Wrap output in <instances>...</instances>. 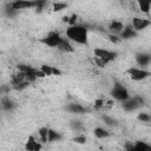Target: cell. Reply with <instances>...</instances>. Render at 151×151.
<instances>
[{"label":"cell","instance_id":"83f0119b","mask_svg":"<svg viewBox=\"0 0 151 151\" xmlns=\"http://www.w3.org/2000/svg\"><path fill=\"white\" fill-rule=\"evenodd\" d=\"M4 13H5V15H6V17H8V18H13V17H15V14L18 13V11L13 9V8L7 4L6 8L4 9Z\"/></svg>","mask_w":151,"mask_h":151},{"label":"cell","instance_id":"8992f818","mask_svg":"<svg viewBox=\"0 0 151 151\" xmlns=\"http://www.w3.org/2000/svg\"><path fill=\"white\" fill-rule=\"evenodd\" d=\"M126 74L133 80V81H142L147 79L149 77H151V72L147 71L146 68H142V67H129L126 70Z\"/></svg>","mask_w":151,"mask_h":151},{"label":"cell","instance_id":"5bb4252c","mask_svg":"<svg viewBox=\"0 0 151 151\" xmlns=\"http://www.w3.org/2000/svg\"><path fill=\"white\" fill-rule=\"evenodd\" d=\"M124 27H125V25H124L122 21H119V20H112V21L109 24V26H107L110 33L113 34V35H117V34L120 35V33L123 32Z\"/></svg>","mask_w":151,"mask_h":151},{"label":"cell","instance_id":"277c9868","mask_svg":"<svg viewBox=\"0 0 151 151\" xmlns=\"http://www.w3.org/2000/svg\"><path fill=\"white\" fill-rule=\"evenodd\" d=\"M145 105V100L142 96H133L122 103V107L126 112H132Z\"/></svg>","mask_w":151,"mask_h":151},{"label":"cell","instance_id":"7c38bea8","mask_svg":"<svg viewBox=\"0 0 151 151\" xmlns=\"http://www.w3.org/2000/svg\"><path fill=\"white\" fill-rule=\"evenodd\" d=\"M134 59H136V63L139 67L142 68H145L147 67L150 64H151V54L149 53H145V52H139L134 55Z\"/></svg>","mask_w":151,"mask_h":151},{"label":"cell","instance_id":"5b68a950","mask_svg":"<svg viewBox=\"0 0 151 151\" xmlns=\"http://www.w3.org/2000/svg\"><path fill=\"white\" fill-rule=\"evenodd\" d=\"M93 55H94V58L100 59L101 61H104L106 64H110L117 59L118 54L114 51H111V50H107L104 47H97L93 50Z\"/></svg>","mask_w":151,"mask_h":151},{"label":"cell","instance_id":"44dd1931","mask_svg":"<svg viewBox=\"0 0 151 151\" xmlns=\"http://www.w3.org/2000/svg\"><path fill=\"white\" fill-rule=\"evenodd\" d=\"M48 131H50V127L47 126H42L38 130V136H39V140L42 143V144H46L48 143Z\"/></svg>","mask_w":151,"mask_h":151},{"label":"cell","instance_id":"3957f363","mask_svg":"<svg viewBox=\"0 0 151 151\" xmlns=\"http://www.w3.org/2000/svg\"><path fill=\"white\" fill-rule=\"evenodd\" d=\"M110 94L114 100L120 101V103H123V101H125L126 99L130 98L129 90L119 81H114L113 83V85L111 87V91H110Z\"/></svg>","mask_w":151,"mask_h":151},{"label":"cell","instance_id":"ba28073f","mask_svg":"<svg viewBox=\"0 0 151 151\" xmlns=\"http://www.w3.org/2000/svg\"><path fill=\"white\" fill-rule=\"evenodd\" d=\"M39 0H15V1H11L8 5L15 9V11H20V9H29V8H37Z\"/></svg>","mask_w":151,"mask_h":151},{"label":"cell","instance_id":"30bf717a","mask_svg":"<svg viewBox=\"0 0 151 151\" xmlns=\"http://www.w3.org/2000/svg\"><path fill=\"white\" fill-rule=\"evenodd\" d=\"M151 25V20L149 18H143V17H133L131 19V26L136 32L144 31Z\"/></svg>","mask_w":151,"mask_h":151},{"label":"cell","instance_id":"e0dca14e","mask_svg":"<svg viewBox=\"0 0 151 151\" xmlns=\"http://www.w3.org/2000/svg\"><path fill=\"white\" fill-rule=\"evenodd\" d=\"M40 70L44 72V74L46 77H51V76H60L61 74V71L54 66H51V65H41L40 66Z\"/></svg>","mask_w":151,"mask_h":151},{"label":"cell","instance_id":"ac0fdd59","mask_svg":"<svg viewBox=\"0 0 151 151\" xmlns=\"http://www.w3.org/2000/svg\"><path fill=\"white\" fill-rule=\"evenodd\" d=\"M93 134L97 139H105V138H109L111 136V132L104 127H100V126H97L94 127L93 130Z\"/></svg>","mask_w":151,"mask_h":151},{"label":"cell","instance_id":"9c48e42d","mask_svg":"<svg viewBox=\"0 0 151 151\" xmlns=\"http://www.w3.org/2000/svg\"><path fill=\"white\" fill-rule=\"evenodd\" d=\"M125 151H151V145L143 140L137 142H129L124 145Z\"/></svg>","mask_w":151,"mask_h":151},{"label":"cell","instance_id":"f1b7e54d","mask_svg":"<svg viewBox=\"0 0 151 151\" xmlns=\"http://www.w3.org/2000/svg\"><path fill=\"white\" fill-rule=\"evenodd\" d=\"M73 142L77 143V144H85V143L87 142V138H86L85 134L80 133V134H77V136L73 138Z\"/></svg>","mask_w":151,"mask_h":151},{"label":"cell","instance_id":"ffe728a7","mask_svg":"<svg viewBox=\"0 0 151 151\" xmlns=\"http://www.w3.org/2000/svg\"><path fill=\"white\" fill-rule=\"evenodd\" d=\"M15 103L9 98V97H4L1 99V109L4 111H12L15 107Z\"/></svg>","mask_w":151,"mask_h":151},{"label":"cell","instance_id":"52a82bcc","mask_svg":"<svg viewBox=\"0 0 151 151\" xmlns=\"http://www.w3.org/2000/svg\"><path fill=\"white\" fill-rule=\"evenodd\" d=\"M61 39H63V37L60 35L59 32H57V31H51V32H48L44 38H41L40 41H41L44 45L48 46V47H55V48H57L58 45H59V42L61 41Z\"/></svg>","mask_w":151,"mask_h":151},{"label":"cell","instance_id":"4fadbf2b","mask_svg":"<svg viewBox=\"0 0 151 151\" xmlns=\"http://www.w3.org/2000/svg\"><path fill=\"white\" fill-rule=\"evenodd\" d=\"M66 111L70 112V113H73V114H85L87 113L90 110L85 106H83L81 104H77V103H71V104H67L66 105Z\"/></svg>","mask_w":151,"mask_h":151},{"label":"cell","instance_id":"484cf974","mask_svg":"<svg viewBox=\"0 0 151 151\" xmlns=\"http://www.w3.org/2000/svg\"><path fill=\"white\" fill-rule=\"evenodd\" d=\"M71 127H72L73 131H77V132L84 130V125H83V123L80 120H72L71 122Z\"/></svg>","mask_w":151,"mask_h":151},{"label":"cell","instance_id":"9a60e30c","mask_svg":"<svg viewBox=\"0 0 151 151\" xmlns=\"http://www.w3.org/2000/svg\"><path fill=\"white\" fill-rule=\"evenodd\" d=\"M57 48L63 53H72V52H74V47L72 45V41H70L66 37H63V39L59 42Z\"/></svg>","mask_w":151,"mask_h":151},{"label":"cell","instance_id":"4316f807","mask_svg":"<svg viewBox=\"0 0 151 151\" xmlns=\"http://www.w3.org/2000/svg\"><path fill=\"white\" fill-rule=\"evenodd\" d=\"M66 7H67L66 2H53L52 4V9L54 12H60L63 9H66Z\"/></svg>","mask_w":151,"mask_h":151},{"label":"cell","instance_id":"8fae6325","mask_svg":"<svg viewBox=\"0 0 151 151\" xmlns=\"http://www.w3.org/2000/svg\"><path fill=\"white\" fill-rule=\"evenodd\" d=\"M42 143L37 139L34 136H29L25 143V150L26 151H41Z\"/></svg>","mask_w":151,"mask_h":151},{"label":"cell","instance_id":"6da1fadb","mask_svg":"<svg viewBox=\"0 0 151 151\" xmlns=\"http://www.w3.org/2000/svg\"><path fill=\"white\" fill-rule=\"evenodd\" d=\"M65 35L70 41L78 45L86 46L88 44V28L84 25L77 24L73 26H68L65 31Z\"/></svg>","mask_w":151,"mask_h":151},{"label":"cell","instance_id":"f546056e","mask_svg":"<svg viewBox=\"0 0 151 151\" xmlns=\"http://www.w3.org/2000/svg\"><path fill=\"white\" fill-rule=\"evenodd\" d=\"M109 39L113 42V44H117V42H119L122 39H120V37H118V35H113V34H109Z\"/></svg>","mask_w":151,"mask_h":151},{"label":"cell","instance_id":"2e32d148","mask_svg":"<svg viewBox=\"0 0 151 151\" xmlns=\"http://www.w3.org/2000/svg\"><path fill=\"white\" fill-rule=\"evenodd\" d=\"M137 34H138V32H136L133 29V27L131 26V24H130V25H125V27H124V29H123V32L120 33L119 37L123 40H129V39H134L137 37Z\"/></svg>","mask_w":151,"mask_h":151},{"label":"cell","instance_id":"603a6c76","mask_svg":"<svg viewBox=\"0 0 151 151\" xmlns=\"http://www.w3.org/2000/svg\"><path fill=\"white\" fill-rule=\"evenodd\" d=\"M101 120L107 125V126H117L118 125V122L116 118L109 116V114H101Z\"/></svg>","mask_w":151,"mask_h":151},{"label":"cell","instance_id":"cb8c5ba5","mask_svg":"<svg viewBox=\"0 0 151 151\" xmlns=\"http://www.w3.org/2000/svg\"><path fill=\"white\" fill-rule=\"evenodd\" d=\"M93 109L96 111H101V110H105V99H101V98H98L94 100V104H93Z\"/></svg>","mask_w":151,"mask_h":151},{"label":"cell","instance_id":"7402d4cb","mask_svg":"<svg viewBox=\"0 0 151 151\" xmlns=\"http://www.w3.org/2000/svg\"><path fill=\"white\" fill-rule=\"evenodd\" d=\"M61 139H63V136L60 134V132H58L53 129H50V131H48V143L59 142Z\"/></svg>","mask_w":151,"mask_h":151},{"label":"cell","instance_id":"7a4b0ae2","mask_svg":"<svg viewBox=\"0 0 151 151\" xmlns=\"http://www.w3.org/2000/svg\"><path fill=\"white\" fill-rule=\"evenodd\" d=\"M17 70L20 71V72H22V73H25L26 79L29 83H34L37 79L45 78L46 77L40 68L38 70V68H35V67H33L31 65H27V64H18L17 65Z\"/></svg>","mask_w":151,"mask_h":151},{"label":"cell","instance_id":"4dcf8cb0","mask_svg":"<svg viewBox=\"0 0 151 151\" xmlns=\"http://www.w3.org/2000/svg\"><path fill=\"white\" fill-rule=\"evenodd\" d=\"M150 4H151V0H150Z\"/></svg>","mask_w":151,"mask_h":151},{"label":"cell","instance_id":"d4e9b609","mask_svg":"<svg viewBox=\"0 0 151 151\" xmlns=\"http://www.w3.org/2000/svg\"><path fill=\"white\" fill-rule=\"evenodd\" d=\"M137 119L142 123H150L151 122V114H149L146 112H140V113H138Z\"/></svg>","mask_w":151,"mask_h":151},{"label":"cell","instance_id":"d6986e66","mask_svg":"<svg viewBox=\"0 0 151 151\" xmlns=\"http://www.w3.org/2000/svg\"><path fill=\"white\" fill-rule=\"evenodd\" d=\"M137 5H138V9H139L140 13H144L146 15L150 14V12H151L150 0H138L137 1Z\"/></svg>","mask_w":151,"mask_h":151}]
</instances>
